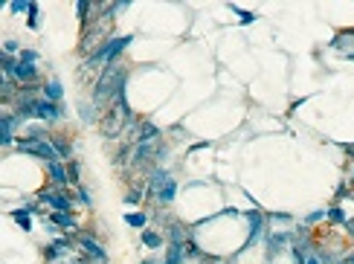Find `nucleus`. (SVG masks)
Wrapping results in <instances>:
<instances>
[{"label":"nucleus","mask_w":354,"mask_h":264,"mask_svg":"<svg viewBox=\"0 0 354 264\" xmlns=\"http://www.w3.org/2000/svg\"><path fill=\"white\" fill-rule=\"evenodd\" d=\"M125 82H128V70L122 64H108L99 73V82L93 84V105L102 108V105H110L113 99L125 96Z\"/></svg>","instance_id":"f257e3e1"},{"label":"nucleus","mask_w":354,"mask_h":264,"mask_svg":"<svg viewBox=\"0 0 354 264\" xmlns=\"http://www.w3.org/2000/svg\"><path fill=\"white\" fill-rule=\"evenodd\" d=\"M38 201L46 203V206H53L55 212H73V198H70V191L64 189V186H55V183L38 191Z\"/></svg>","instance_id":"f03ea898"},{"label":"nucleus","mask_w":354,"mask_h":264,"mask_svg":"<svg viewBox=\"0 0 354 264\" xmlns=\"http://www.w3.org/2000/svg\"><path fill=\"white\" fill-rule=\"evenodd\" d=\"M73 235H76V244L82 247V253L93 258V264H108V250H105L90 232H73Z\"/></svg>","instance_id":"7ed1b4c3"},{"label":"nucleus","mask_w":354,"mask_h":264,"mask_svg":"<svg viewBox=\"0 0 354 264\" xmlns=\"http://www.w3.org/2000/svg\"><path fill=\"white\" fill-rule=\"evenodd\" d=\"M12 79H15V84H18V87H35V84L41 82V76H38V67H35V64H23V61H18L15 73H12Z\"/></svg>","instance_id":"20e7f679"},{"label":"nucleus","mask_w":354,"mask_h":264,"mask_svg":"<svg viewBox=\"0 0 354 264\" xmlns=\"http://www.w3.org/2000/svg\"><path fill=\"white\" fill-rule=\"evenodd\" d=\"M247 221H250V238H247V247L258 244L264 238V224H267V218H264V212L258 209H250L247 212Z\"/></svg>","instance_id":"39448f33"},{"label":"nucleus","mask_w":354,"mask_h":264,"mask_svg":"<svg viewBox=\"0 0 354 264\" xmlns=\"http://www.w3.org/2000/svg\"><path fill=\"white\" fill-rule=\"evenodd\" d=\"M64 116V108L61 105H55V102H50V99H38V105H35V119H44V122H58V119Z\"/></svg>","instance_id":"423d86ee"},{"label":"nucleus","mask_w":354,"mask_h":264,"mask_svg":"<svg viewBox=\"0 0 354 264\" xmlns=\"http://www.w3.org/2000/svg\"><path fill=\"white\" fill-rule=\"evenodd\" d=\"M67 253H70V238H67V235L53 238V241H50V244L44 247V258H46V264L58 261V258H67Z\"/></svg>","instance_id":"0eeeda50"},{"label":"nucleus","mask_w":354,"mask_h":264,"mask_svg":"<svg viewBox=\"0 0 354 264\" xmlns=\"http://www.w3.org/2000/svg\"><path fill=\"white\" fill-rule=\"evenodd\" d=\"M15 125H20L18 116L6 110V113L0 116V146H3V148H9L12 142H15V139H12V131H15Z\"/></svg>","instance_id":"6e6552de"},{"label":"nucleus","mask_w":354,"mask_h":264,"mask_svg":"<svg viewBox=\"0 0 354 264\" xmlns=\"http://www.w3.org/2000/svg\"><path fill=\"white\" fill-rule=\"evenodd\" d=\"M148 142H160V128H157L154 122H139L134 146H148Z\"/></svg>","instance_id":"1a4fd4ad"},{"label":"nucleus","mask_w":354,"mask_h":264,"mask_svg":"<svg viewBox=\"0 0 354 264\" xmlns=\"http://www.w3.org/2000/svg\"><path fill=\"white\" fill-rule=\"evenodd\" d=\"M46 172H50V180L55 183V186H70V174H67V165L61 163V160H55V163H46Z\"/></svg>","instance_id":"9d476101"},{"label":"nucleus","mask_w":354,"mask_h":264,"mask_svg":"<svg viewBox=\"0 0 354 264\" xmlns=\"http://www.w3.org/2000/svg\"><path fill=\"white\" fill-rule=\"evenodd\" d=\"M41 96L50 102H55V105H61V96H64V87L58 79H50L46 84H41Z\"/></svg>","instance_id":"9b49d317"},{"label":"nucleus","mask_w":354,"mask_h":264,"mask_svg":"<svg viewBox=\"0 0 354 264\" xmlns=\"http://www.w3.org/2000/svg\"><path fill=\"white\" fill-rule=\"evenodd\" d=\"M169 180H172V174H169V169H160V165H157L154 172H151V180H148V191H151V195L157 198V191L163 189V186H166Z\"/></svg>","instance_id":"f8f14e48"},{"label":"nucleus","mask_w":354,"mask_h":264,"mask_svg":"<svg viewBox=\"0 0 354 264\" xmlns=\"http://www.w3.org/2000/svg\"><path fill=\"white\" fill-rule=\"evenodd\" d=\"M53 148H55V154H58V160H67V163H73V142L70 139H64V137H53Z\"/></svg>","instance_id":"ddd939ff"},{"label":"nucleus","mask_w":354,"mask_h":264,"mask_svg":"<svg viewBox=\"0 0 354 264\" xmlns=\"http://www.w3.org/2000/svg\"><path fill=\"white\" fill-rule=\"evenodd\" d=\"M50 221H53L55 227H64V229H70V232H79V224H76L73 212H53Z\"/></svg>","instance_id":"4468645a"},{"label":"nucleus","mask_w":354,"mask_h":264,"mask_svg":"<svg viewBox=\"0 0 354 264\" xmlns=\"http://www.w3.org/2000/svg\"><path fill=\"white\" fill-rule=\"evenodd\" d=\"M79 113H82V122H87V125H90V122H102V116H99V108H96V105H87V102H79Z\"/></svg>","instance_id":"2eb2a0df"},{"label":"nucleus","mask_w":354,"mask_h":264,"mask_svg":"<svg viewBox=\"0 0 354 264\" xmlns=\"http://www.w3.org/2000/svg\"><path fill=\"white\" fill-rule=\"evenodd\" d=\"M186 261V244H169V255L163 264H183Z\"/></svg>","instance_id":"dca6fc26"},{"label":"nucleus","mask_w":354,"mask_h":264,"mask_svg":"<svg viewBox=\"0 0 354 264\" xmlns=\"http://www.w3.org/2000/svg\"><path fill=\"white\" fill-rule=\"evenodd\" d=\"M163 241H166V238L160 235L157 229H143V244H146V247H151V250H160V247H163Z\"/></svg>","instance_id":"f3484780"},{"label":"nucleus","mask_w":354,"mask_h":264,"mask_svg":"<svg viewBox=\"0 0 354 264\" xmlns=\"http://www.w3.org/2000/svg\"><path fill=\"white\" fill-rule=\"evenodd\" d=\"M0 93H3V105H9L18 93H15V79H9V76H3V82H0Z\"/></svg>","instance_id":"a211bd4d"},{"label":"nucleus","mask_w":354,"mask_h":264,"mask_svg":"<svg viewBox=\"0 0 354 264\" xmlns=\"http://www.w3.org/2000/svg\"><path fill=\"white\" fill-rule=\"evenodd\" d=\"M174 195H177V183L169 180L163 189L157 191V201H160V203H172V201H174Z\"/></svg>","instance_id":"6ab92c4d"},{"label":"nucleus","mask_w":354,"mask_h":264,"mask_svg":"<svg viewBox=\"0 0 354 264\" xmlns=\"http://www.w3.org/2000/svg\"><path fill=\"white\" fill-rule=\"evenodd\" d=\"M125 224H128V227H139V229H146L148 215H146V212H125Z\"/></svg>","instance_id":"aec40b11"},{"label":"nucleus","mask_w":354,"mask_h":264,"mask_svg":"<svg viewBox=\"0 0 354 264\" xmlns=\"http://www.w3.org/2000/svg\"><path fill=\"white\" fill-rule=\"evenodd\" d=\"M18 61H20V58H15V55H6V53H3V58H0V70H3V76H9V79H12L15 67H18Z\"/></svg>","instance_id":"412c9836"},{"label":"nucleus","mask_w":354,"mask_h":264,"mask_svg":"<svg viewBox=\"0 0 354 264\" xmlns=\"http://www.w3.org/2000/svg\"><path fill=\"white\" fill-rule=\"evenodd\" d=\"M328 221H331V224H340V227H345V221H348V218H345V209L340 206V203L328 209Z\"/></svg>","instance_id":"4be33fe9"},{"label":"nucleus","mask_w":354,"mask_h":264,"mask_svg":"<svg viewBox=\"0 0 354 264\" xmlns=\"http://www.w3.org/2000/svg\"><path fill=\"white\" fill-rule=\"evenodd\" d=\"M12 218H15V224H20V227L27 229V232H29V229H32V221H29V212L23 209V206H20V209H15V212H12Z\"/></svg>","instance_id":"5701e85b"},{"label":"nucleus","mask_w":354,"mask_h":264,"mask_svg":"<svg viewBox=\"0 0 354 264\" xmlns=\"http://www.w3.org/2000/svg\"><path fill=\"white\" fill-rule=\"evenodd\" d=\"M9 9L15 12V15H23V12L29 15V9H32V0H12Z\"/></svg>","instance_id":"b1692460"},{"label":"nucleus","mask_w":354,"mask_h":264,"mask_svg":"<svg viewBox=\"0 0 354 264\" xmlns=\"http://www.w3.org/2000/svg\"><path fill=\"white\" fill-rule=\"evenodd\" d=\"M38 15H41V6L32 0V9H29V15H27V27L29 29H38Z\"/></svg>","instance_id":"393cba45"},{"label":"nucleus","mask_w":354,"mask_h":264,"mask_svg":"<svg viewBox=\"0 0 354 264\" xmlns=\"http://www.w3.org/2000/svg\"><path fill=\"white\" fill-rule=\"evenodd\" d=\"M143 198H146V191H143V189H134V191H128V195H125V203H128V206H139V203H143Z\"/></svg>","instance_id":"a878e982"},{"label":"nucleus","mask_w":354,"mask_h":264,"mask_svg":"<svg viewBox=\"0 0 354 264\" xmlns=\"http://www.w3.org/2000/svg\"><path fill=\"white\" fill-rule=\"evenodd\" d=\"M76 195H79V201H82L84 206H93V198H90V191L84 189V186H76Z\"/></svg>","instance_id":"bb28decb"},{"label":"nucleus","mask_w":354,"mask_h":264,"mask_svg":"<svg viewBox=\"0 0 354 264\" xmlns=\"http://www.w3.org/2000/svg\"><path fill=\"white\" fill-rule=\"evenodd\" d=\"M18 58H20L23 64H35V61H38V53H35V50H20Z\"/></svg>","instance_id":"cd10ccee"},{"label":"nucleus","mask_w":354,"mask_h":264,"mask_svg":"<svg viewBox=\"0 0 354 264\" xmlns=\"http://www.w3.org/2000/svg\"><path fill=\"white\" fill-rule=\"evenodd\" d=\"M67 174H70V186H79V163H67Z\"/></svg>","instance_id":"c85d7f7f"},{"label":"nucleus","mask_w":354,"mask_h":264,"mask_svg":"<svg viewBox=\"0 0 354 264\" xmlns=\"http://www.w3.org/2000/svg\"><path fill=\"white\" fill-rule=\"evenodd\" d=\"M232 9L238 12V18H241V23H253V20L258 18V15H255V12H244V9H238V6H232Z\"/></svg>","instance_id":"c756f323"},{"label":"nucleus","mask_w":354,"mask_h":264,"mask_svg":"<svg viewBox=\"0 0 354 264\" xmlns=\"http://www.w3.org/2000/svg\"><path fill=\"white\" fill-rule=\"evenodd\" d=\"M3 53H6V55H15V53H18L20 55V46L15 44V41H3Z\"/></svg>","instance_id":"7c9ffc66"},{"label":"nucleus","mask_w":354,"mask_h":264,"mask_svg":"<svg viewBox=\"0 0 354 264\" xmlns=\"http://www.w3.org/2000/svg\"><path fill=\"white\" fill-rule=\"evenodd\" d=\"M325 215H328V212H322V209H319V212H311L308 218H305V224H317V221L325 218Z\"/></svg>","instance_id":"2f4dec72"},{"label":"nucleus","mask_w":354,"mask_h":264,"mask_svg":"<svg viewBox=\"0 0 354 264\" xmlns=\"http://www.w3.org/2000/svg\"><path fill=\"white\" fill-rule=\"evenodd\" d=\"M345 232H351V235H354V218L345 221Z\"/></svg>","instance_id":"473e14b6"},{"label":"nucleus","mask_w":354,"mask_h":264,"mask_svg":"<svg viewBox=\"0 0 354 264\" xmlns=\"http://www.w3.org/2000/svg\"><path fill=\"white\" fill-rule=\"evenodd\" d=\"M345 261H348V264H354V253H351V255H348V258H345Z\"/></svg>","instance_id":"72a5a7b5"},{"label":"nucleus","mask_w":354,"mask_h":264,"mask_svg":"<svg viewBox=\"0 0 354 264\" xmlns=\"http://www.w3.org/2000/svg\"><path fill=\"white\" fill-rule=\"evenodd\" d=\"M340 264H348V261H340Z\"/></svg>","instance_id":"f704fd0d"},{"label":"nucleus","mask_w":354,"mask_h":264,"mask_svg":"<svg viewBox=\"0 0 354 264\" xmlns=\"http://www.w3.org/2000/svg\"><path fill=\"white\" fill-rule=\"evenodd\" d=\"M351 174H354V169H351Z\"/></svg>","instance_id":"c9c22d12"}]
</instances>
